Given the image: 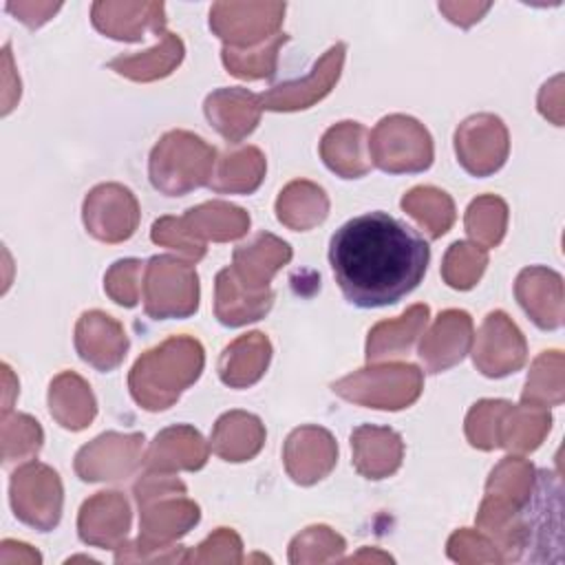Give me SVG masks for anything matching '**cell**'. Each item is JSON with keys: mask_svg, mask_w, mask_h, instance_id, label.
Returning <instances> with one entry per match:
<instances>
[{"mask_svg": "<svg viewBox=\"0 0 565 565\" xmlns=\"http://www.w3.org/2000/svg\"><path fill=\"white\" fill-rule=\"evenodd\" d=\"M428 260V243L386 212L353 216L329 243L335 282L342 296L362 309L399 302L422 282Z\"/></svg>", "mask_w": 565, "mask_h": 565, "instance_id": "1", "label": "cell"}, {"mask_svg": "<svg viewBox=\"0 0 565 565\" xmlns=\"http://www.w3.org/2000/svg\"><path fill=\"white\" fill-rule=\"evenodd\" d=\"M203 364L205 353L199 340L172 335L137 358L128 375L130 395L146 411H166L199 380Z\"/></svg>", "mask_w": 565, "mask_h": 565, "instance_id": "2", "label": "cell"}, {"mask_svg": "<svg viewBox=\"0 0 565 565\" xmlns=\"http://www.w3.org/2000/svg\"><path fill=\"white\" fill-rule=\"evenodd\" d=\"M534 475L536 470L530 461L505 457L488 477L486 497L477 512V527L492 536L503 561H514L516 556V523L532 494Z\"/></svg>", "mask_w": 565, "mask_h": 565, "instance_id": "3", "label": "cell"}, {"mask_svg": "<svg viewBox=\"0 0 565 565\" xmlns=\"http://www.w3.org/2000/svg\"><path fill=\"white\" fill-rule=\"evenodd\" d=\"M216 166V150L188 130L166 132L150 152L148 177L166 196H183L207 185Z\"/></svg>", "mask_w": 565, "mask_h": 565, "instance_id": "4", "label": "cell"}, {"mask_svg": "<svg viewBox=\"0 0 565 565\" xmlns=\"http://www.w3.org/2000/svg\"><path fill=\"white\" fill-rule=\"evenodd\" d=\"M550 550L563 558L561 532V479L556 472L539 470L534 488L519 514L516 523V556L514 561H552Z\"/></svg>", "mask_w": 565, "mask_h": 565, "instance_id": "5", "label": "cell"}, {"mask_svg": "<svg viewBox=\"0 0 565 565\" xmlns=\"http://www.w3.org/2000/svg\"><path fill=\"white\" fill-rule=\"evenodd\" d=\"M424 388V375L415 364L391 362L364 366L331 384V391L353 404L399 411L411 406Z\"/></svg>", "mask_w": 565, "mask_h": 565, "instance_id": "6", "label": "cell"}, {"mask_svg": "<svg viewBox=\"0 0 565 565\" xmlns=\"http://www.w3.org/2000/svg\"><path fill=\"white\" fill-rule=\"evenodd\" d=\"M141 300L154 320L192 316L199 309V276L192 260L152 256L143 265Z\"/></svg>", "mask_w": 565, "mask_h": 565, "instance_id": "7", "label": "cell"}, {"mask_svg": "<svg viewBox=\"0 0 565 565\" xmlns=\"http://www.w3.org/2000/svg\"><path fill=\"white\" fill-rule=\"evenodd\" d=\"M369 159L388 174L424 172L433 163V137L408 115L382 117L369 135Z\"/></svg>", "mask_w": 565, "mask_h": 565, "instance_id": "8", "label": "cell"}, {"mask_svg": "<svg viewBox=\"0 0 565 565\" xmlns=\"http://www.w3.org/2000/svg\"><path fill=\"white\" fill-rule=\"evenodd\" d=\"M9 492L13 514L22 523L40 532H49L60 523L64 490L60 475L46 463L31 461L20 466L11 475Z\"/></svg>", "mask_w": 565, "mask_h": 565, "instance_id": "9", "label": "cell"}, {"mask_svg": "<svg viewBox=\"0 0 565 565\" xmlns=\"http://www.w3.org/2000/svg\"><path fill=\"white\" fill-rule=\"evenodd\" d=\"M285 2H216L210 29L234 49H254L280 33Z\"/></svg>", "mask_w": 565, "mask_h": 565, "instance_id": "10", "label": "cell"}, {"mask_svg": "<svg viewBox=\"0 0 565 565\" xmlns=\"http://www.w3.org/2000/svg\"><path fill=\"white\" fill-rule=\"evenodd\" d=\"M455 152L463 170L472 177L494 174L510 152L505 124L490 113L463 119L455 132Z\"/></svg>", "mask_w": 565, "mask_h": 565, "instance_id": "11", "label": "cell"}, {"mask_svg": "<svg viewBox=\"0 0 565 565\" xmlns=\"http://www.w3.org/2000/svg\"><path fill=\"white\" fill-rule=\"evenodd\" d=\"M139 203L121 183L95 185L82 207L86 232L102 243L128 241L139 225Z\"/></svg>", "mask_w": 565, "mask_h": 565, "instance_id": "12", "label": "cell"}, {"mask_svg": "<svg viewBox=\"0 0 565 565\" xmlns=\"http://www.w3.org/2000/svg\"><path fill=\"white\" fill-rule=\"evenodd\" d=\"M141 433H104L75 455V472L82 481H121L141 463Z\"/></svg>", "mask_w": 565, "mask_h": 565, "instance_id": "13", "label": "cell"}, {"mask_svg": "<svg viewBox=\"0 0 565 565\" xmlns=\"http://www.w3.org/2000/svg\"><path fill=\"white\" fill-rule=\"evenodd\" d=\"M527 344L521 329L503 311H490L475 340L472 360L486 377H505L525 364Z\"/></svg>", "mask_w": 565, "mask_h": 565, "instance_id": "14", "label": "cell"}, {"mask_svg": "<svg viewBox=\"0 0 565 565\" xmlns=\"http://www.w3.org/2000/svg\"><path fill=\"white\" fill-rule=\"evenodd\" d=\"M347 44L335 42L327 49V53L313 64L309 75L300 79L282 82L267 93H260V104L265 110L289 113V110H305L320 102L324 95L331 93L333 84L340 79L342 64H344Z\"/></svg>", "mask_w": 565, "mask_h": 565, "instance_id": "15", "label": "cell"}, {"mask_svg": "<svg viewBox=\"0 0 565 565\" xmlns=\"http://www.w3.org/2000/svg\"><path fill=\"white\" fill-rule=\"evenodd\" d=\"M282 461L287 475L296 483L311 486L333 470L338 461L335 439L327 428L300 426L289 433L282 448Z\"/></svg>", "mask_w": 565, "mask_h": 565, "instance_id": "16", "label": "cell"}, {"mask_svg": "<svg viewBox=\"0 0 565 565\" xmlns=\"http://www.w3.org/2000/svg\"><path fill=\"white\" fill-rule=\"evenodd\" d=\"M139 505V543L163 547L188 534L201 519V510L185 494H161L137 503Z\"/></svg>", "mask_w": 565, "mask_h": 565, "instance_id": "17", "label": "cell"}, {"mask_svg": "<svg viewBox=\"0 0 565 565\" xmlns=\"http://www.w3.org/2000/svg\"><path fill=\"white\" fill-rule=\"evenodd\" d=\"M75 349L79 358L97 371L117 369L128 351L124 327L104 311H84L75 324Z\"/></svg>", "mask_w": 565, "mask_h": 565, "instance_id": "18", "label": "cell"}, {"mask_svg": "<svg viewBox=\"0 0 565 565\" xmlns=\"http://www.w3.org/2000/svg\"><path fill=\"white\" fill-rule=\"evenodd\" d=\"M472 347V318L461 309L441 311L419 342L426 371L441 373L459 364Z\"/></svg>", "mask_w": 565, "mask_h": 565, "instance_id": "19", "label": "cell"}, {"mask_svg": "<svg viewBox=\"0 0 565 565\" xmlns=\"http://www.w3.org/2000/svg\"><path fill=\"white\" fill-rule=\"evenodd\" d=\"M130 530V508L121 492H97L79 508L77 532L86 545L117 550Z\"/></svg>", "mask_w": 565, "mask_h": 565, "instance_id": "20", "label": "cell"}, {"mask_svg": "<svg viewBox=\"0 0 565 565\" xmlns=\"http://www.w3.org/2000/svg\"><path fill=\"white\" fill-rule=\"evenodd\" d=\"M514 294L539 329H558L563 324V278L554 269L541 265L521 269Z\"/></svg>", "mask_w": 565, "mask_h": 565, "instance_id": "21", "label": "cell"}, {"mask_svg": "<svg viewBox=\"0 0 565 565\" xmlns=\"http://www.w3.org/2000/svg\"><path fill=\"white\" fill-rule=\"evenodd\" d=\"M90 15L99 33L124 42L141 40L146 31L161 35L166 29L163 2H95Z\"/></svg>", "mask_w": 565, "mask_h": 565, "instance_id": "22", "label": "cell"}, {"mask_svg": "<svg viewBox=\"0 0 565 565\" xmlns=\"http://www.w3.org/2000/svg\"><path fill=\"white\" fill-rule=\"evenodd\" d=\"M207 121L230 143L243 141L260 121V97L247 88H216L205 97L203 104Z\"/></svg>", "mask_w": 565, "mask_h": 565, "instance_id": "23", "label": "cell"}, {"mask_svg": "<svg viewBox=\"0 0 565 565\" xmlns=\"http://www.w3.org/2000/svg\"><path fill=\"white\" fill-rule=\"evenodd\" d=\"M353 466L366 479L391 477L404 459V441L388 426L362 424L351 433Z\"/></svg>", "mask_w": 565, "mask_h": 565, "instance_id": "24", "label": "cell"}, {"mask_svg": "<svg viewBox=\"0 0 565 565\" xmlns=\"http://www.w3.org/2000/svg\"><path fill=\"white\" fill-rule=\"evenodd\" d=\"M210 448L199 430L188 424L170 426L157 433L148 452L146 468L157 472H177V470H199L205 466Z\"/></svg>", "mask_w": 565, "mask_h": 565, "instance_id": "25", "label": "cell"}, {"mask_svg": "<svg viewBox=\"0 0 565 565\" xmlns=\"http://www.w3.org/2000/svg\"><path fill=\"white\" fill-rule=\"evenodd\" d=\"M291 260V247L269 232H260L252 243L234 249V265L230 267L236 280L249 291L269 289L271 276Z\"/></svg>", "mask_w": 565, "mask_h": 565, "instance_id": "26", "label": "cell"}, {"mask_svg": "<svg viewBox=\"0 0 565 565\" xmlns=\"http://www.w3.org/2000/svg\"><path fill=\"white\" fill-rule=\"evenodd\" d=\"M369 130L358 121H340L320 139V157L324 166L342 179H358L371 170L366 157Z\"/></svg>", "mask_w": 565, "mask_h": 565, "instance_id": "27", "label": "cell"}, {"mask_svg": "<svg viewBox=\"0 0 565 565\" xmlns=\"http://www.w3.org/2000/svg\"><path fill=\"white\" fill-rule=\"evenodd\" d=\"M271 360V342L265 333L252 331L230 342L218 358V377L232 388L256 384Z\"/></svg>", "mask_w": 565, "mask_h": 565, "instance_id": "28", "label": "cell"}, {"mask_svg": "<svg viewBox=\"0 0 565 565\" xmlns=\"http://www.w3.org/2000/svg\"><path fill=\"white\" fill-rule=\"evenodd\" d=\"M214 313L225 327H241L260 320L274 305V291H249L245 289L230 267L221 269L214 280Z\"/></svg>", "mask_w": 565, "mask_h": 565, "instance_id": "29", "label": "cell"}, {"mask_svg": "<svg viewBox=\"0 0 565 565\" xmlns=\"http://www.w3.org/2000/svg\"><path fill=\"white\" fill-rule=\"evenodd\" d=\"M265 444L263 422L245 411H230L221 415L212 428L210 446L225 461H249Z\"/></svg>", "mask_w": 565, "mask_h": 565, "instance_id": "30", "label": "cell"}, {"mask_svg": "<svg viewBox=\"0 0 565 565\" xmlns=\"http://www.w3.org/2000/svg\"><path fill=\"white\" fill-rule=\"evenodd\" d=\"M49 411L62 428L82 430L95 419L97 402L84 377L62 371L49 386Z\"/></svg>", "mask_w": 565, "mask_h": 565, "instance_id": "31", "label": "cell"}, {"mask_svg": "<svg viewBox=\"0 0 565 565\" xmlns=\"http://www.w3.org/2000/svg\"><path fill=\"white\" fill-rule=\"evenodd\" d=\"M185 230L201 243L205 241H234L241 238L249 227V214L232 203L225 201H207L196 207H190L181 216Z\"/></svg>", "mask_w": 565, "mask_h": 565, "instance_id": "32", "label": "cell"}, {"mask_svg": "<svg viewBox=\"0 0 565 565\" xmlns=\"http://www.w3.org/2000/svg\"><path fill=\"white\" fill-rule=\"evenodd\" d=\"M183 53H185V46H183L181 38L170 31H163L157 46H152L143 53L117 55L115 60L108 62V66L117 75H124L132 82H152V79L170 75L181 64Z\"/></svg>", "mask_w": 565, "mask_h": 565, "instance_id": "33", "label": "cell"}, {"mask_svg": "<svg viewBox=\"0 0 565 565\" xmlns=\"http://www.w3.org/2000/svg\"><path fill=\"white\" fill-rule=\"evenodd\" d=\"M430 316L428 305L408 307L397 320H382L369 331L366 360H380L391 355H404L411 351L415 338L422 333Z\"/></svg>", "mask_w": 565, "mask_h": 565, "instance_id": "34", "label": "cell"}, {"mask_svg": "<svg viewBox=\"0 0 565 565\" xmlns=\"http://www.w3.org/2000/svg\"><path fill=\"white\" fill-rule=\"evenodd\" d=\"M329 214V199L324 190L311 181L298 179L287 183L276 199V216L289 230H311Z\"/></svg>", "mask_w": 565, "mask_h": 565, "instance_id": "35", "label": "cell"}, {"mask_svg": "<svg viewBox=\"0 0 565 565\" xmlns=\"http://www.w3.org/2000/svg\"><path fill=\"white\" fill-rule=\"evenodd\" d=\"M552 428L547 408L530 404H508L499 422V446L510 452H532Z\"/></svg>", "mask_w": 565, "mask_h": 565, "instance_id": "36", "label": "cell"}, {"mask_svg": "<svg viewBox=\"0 0 565 565\" xmlns=\"http://www.w3.org/2000/svg\"><path fill=\"white\" fill-rule=\"evenodd\" d=\"M265 168V154L256 146H247L223 154L207 185L218 194H252L263 183Z\"/></svg>", "mask_w": 565, "mask_h": 565, "instance_id": "37", "label": "cell"}, {"mask_svg": "<svg viewBox=\"0 0 565 565\" xmlns=\"http://www.w3.org/2000/svg\"><path fill=\"white\" fill-rule=\"evenodd\" d=\"M402 210L411 214L430 238L444 236L455 223L452 199L433 185H417L402 196Z\"/></svg>", "mask_w": 565, "mask_h": 565, "instance_id": "38", "label": "cell"}, {"mask_svg": "<svg viewBox=\"0 0 565 565\" xmlns=\"http://www.w3.org/2000/svg\"><path fill=\"white\" fill-rule=\"evenodd\" d=\"M565 380H563V353L552 349L543 351L525 380V388L521 393V404L550 408L558 406L565 397Z\"/></svg>", "mask_w": 565, "mask_h": 565, "instance_id": "39", "label": "cell"}, {"mask_svg": "<svg viewBox=\"0 0 565 565\" xmlns=\"http://www.w3.org/2000/svg\"><path fill=\"white\" fill-rule=\"evenodd\" d=\"M463 223H466V232L475 241V245H479L483 249L497 247L505 236L508 205L501 196H494V194L477 196L468 205Z\"/></svg>", "mask_w": 565, "mask_h": 565, "instance_id": "40", "label": "cell"}, {"mask_svg": "<svg viewBox=\"0 0 565 565\" xmlns=\"http://www.w3.org/2000/svg\"><path fill=\"white\" fill-rule=\"evenodd\" d=\"M289 40L287 33H276L271 40H267L260 46L254 49H234L223 46L221 60L227 68V73L241 77V79H263L276 75L278 64V51Z\"/></svg>", "mask_w": 565, "mask_h": 565, "instance_id": "41", "label": "cell"}, {"mask_svg": "<svg viewBox=\"0 0 565 565\" xmlns=\"http://www.w3.org/2000/svg\"><path fill=\"white\" fill-rule=\"evenodd\" d=\"M488 265V249L457 241L448 247L444 263H441V276L448 287L466 291L477 285L481 274Z\"/></svg>", "mask_w": 565, "mask_h": 565, "instance_id": "42", "label": "cell"}, {"mask_svg": "<svg viewBox=\"0 0 565 565\" xmlns=\"http://www.w3.org/2000/svg\"><path fill=\"white\" fill-rule=\"evenodd\" d=\"M44 433L40 424L24 413L2 415V459L4 463L31 459L40 452Z\"/></svg>", "mask_w": 565, "mask_h": 565, "instance_id": "43", "label": "cell"}, {"mask_svg": "<svg viewBox=\"0 0 565 565\" xmlns=\"http://www.w3.org/2000/svg\"><path fill=\"white\" fill-rule=\"evenodd\" d=\"M510 402L479 399L466 415V437L479 450L499 448V422Z\"/></svg>", "mask_w": 565, "mask_h": 565, "instance_id": "44", "label": "cell"}, {"mask_svg": "<svg viewBox=\"0 0 565 565\" xmlns=\"http://www.w3.org/2000/svg\"><path fill=\"white\" fill-rule=\"evenodd\" d=\"M344 539L340 534H335L331 527L327 525H311L305 532H300L291 545H289V563H320L324 561V556L320 554L322 550L333 558L340 556V552L344 550Z\"/></svg>", "mask_w": 565, "mask_h": 565, "instance_id": "45", "label": "cell"}, {"mask_svg": "<svg viewBox=\"0 0 565 565\" xmlns=\"http://www.w3.org/2000/svg\"><path fill=\"white\" fill-rule=\"evenodd\" d=\"M146 263L137 258H124L110 265L104 276V291L113 302L121 307H135L141 296V269Z\"/></svg>", "mask_w": 565, "mask_h": 565, "instance_id": "46", "label": "cell"}, {"mask_svg": "<svg viewBox=\"0 0 565 565\" xmlns=\"http://www.w3.org/2000/svg\"><path fill=\"white\" fill-rule=\"evenodd\" d=\"M150 238L152 243L157 245H163V247H170V249H177L179 254H183L188 260L196 263L205 256V243L196 241L183 225L181 216H161L152 223V230H150Z\"/></svg>", "mask_w": 565, "mask_h": 565, "instance_id": "47", "label": "cell"}, {"mask_svg": "<svg viewBox=\"0 0 565 565\" xmlns=\"http://www.w3.org/2000/svg\"><path fill=\"white\" fill-rule=\"evenodd\" d=\"M448 556L457 563L459 561H463V563H475V561L477 563H481V561L499 563V561H503L501 552L488 536H483L475 530H468V527L457 530L448 539Z\"/></svg>", "mask_w": 565, "mask_h": 565, "instance_id": "48", "label": "cell"}, {"mask_svg": "<svg viewBox=\"0 0 565 565\" xmlns=\"http://www.w3.org/2000/svg\"><path fill=\"white\" fill-rule=\"evenodd\" d=\"M241 539L234 530L230 527H218L214 534H210L196 550L185 554V561H223V563H241Z\"/></svg>", "mask_w": 565, "mask_h": 565, "instance_id": "49", "label": "cell"}, {"mask_svg": "<svg viewBox=\"0 0 565 565\" xmlns=\"http://www.w3.org/2000/svg\"><path fill=\"white\" fill-rule=\"evenodd\" d=\"M60 2H7V11H11L20 22L35 29L51 20V15L60 9Z\"/></svg>", "mask_w": 565, "mask_h": 565, "instance_id": "50", "label": "cell"}, {"mask_svg": "<svg viewBox=\"0 0 565 565\" xmlns=\"http://www.w3.org/2000/svg\"><path fill=\"white\" fill-rule=\"evenodd\" d=\"M490 7V2H439V11L459 26H470L479 22Z\"/></svg>", "mask_w": 565, "mask_h": 565, "instance_id": "51", "label": "cell"}, {"mask_svg": "<svg viewBox=\"0 0 565 565\" xmlns=\"http://www.w3.org/2000/svg\"><path fill=\"white\" fill-rule=\"evenodd\" d=\"M563 97H561V75H556L552 82H547L539 93V110L543 117L552 119L556 126H563Z\"/></svg>", "mask_w": 565, "mask_h": 565, "instance_id": "52", "label": "cell"}]
</instances>
